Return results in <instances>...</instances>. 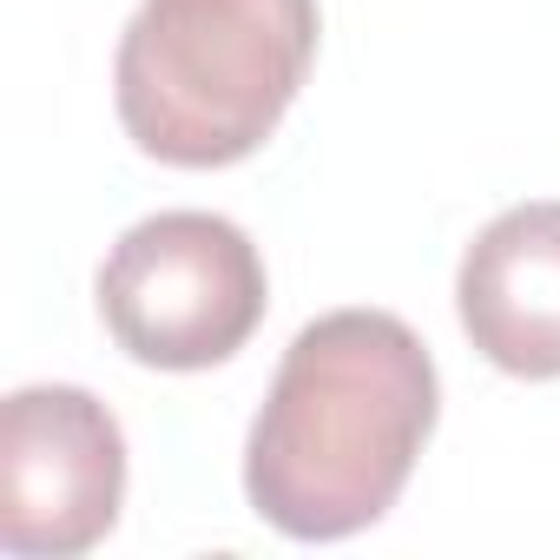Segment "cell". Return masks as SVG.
Returning a JSON list of instances; mask_svg holds the SVG:
<instances>
[{
    "mask_svg": "<svg viewBox=\"0 0 560 560\" xmlns=\"http://www.w3.org/2000/svg\"><path fill=\"white\" fill-rule=\"evenodd\" d=\"M442 409L435 357L389 311H330L304 324L270 376L244 442V494L291 540L376 527Z\"/></svg>",
    "mask_w": 560,
    "mask_h": 560,
    "instance_id": "obj_1",
    "label": "cell"
},
{
    "mask_svg": "<svg viewBox=\"0 0 560 560\" xmlns=\"http://www.w3.org/2000/svg\"><path fill=\"white\" fill-rule=\"evenodd\" d=\"M317 60V0H139L113 60L126 139L185 172L250 159Z\"/></svg>",
    "mask_w": 560,
    "mask_h": 560,
    "instance_id": "obj_2",
    "label": "cell"
},
{
    "mask_svg": "<svg viewBox=\"0 0 560 560\" xmlns=\"http://www.w3.org/2000/svg\"><path fill=\"white\" fill-rule=\"evenodd\" d=\"M100 317L145 370H211L250 343L270 311V277L244 224L218 211L139 218L100 264Z\"/></svg>",
    "mask_w": 560,
    "mask_h": 560,
    "instance_id": "obj_3",
    "label": "cell"
},
{
    "mask_svg": "<svg viewBox=\"0 0 560 560\" xmlns=\"http://www.w3.org/2000/svg\"><path fill=\"white\" fill-rule=\"evenodd\" d=\"M126 501V435L73 383H34L0 402V547L73 560L100 547Z\"/></svg>",
    "mask_w": 560,
    "mask_h": 560,
    "instance_id": "obj_4",
    "label": "cell"
},
{
    "mask_svg": "<svg viewBox=\"0 0 560 560\" xmlns=\"http://www.w3.org/2000/svg\"><path fill=\"white\" fill-rule=\"evenodd\" d=\"M455 311L494 370L560 376V198H527L481 224L455 270Z\"/></svg>",
    "mask_w": 560,
    "mask_h": 560,
    "instance_id": "obj_5",
    "label": "cell"
}]
</instances>
